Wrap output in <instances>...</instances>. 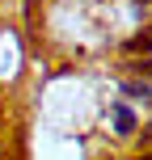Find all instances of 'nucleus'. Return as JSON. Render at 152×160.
<instances>
[{
    "mask_svg": "<svg viewBox=\"0 0 152 160\" xmlns=\"http://www.w3.org/2000/svg\"><path fill=\"white\" fill-rule=\"evenodd\" d=\"M106 131H110L114 139H131L139 131V114L131 101H110L106 105Z\"/></svg>",
    "mask_w": 152,
    "mask_h": 160,
    "instance_id": "nucleus-1",
    "label": "nucleus"
},
{
    "mask_svg": "<svg viewBox=\"0 0 152 160\" xmlns=\"http://www.w3.org/2000/svg\"><path fill=\"white\" fill-rule=\"evenodd\" d=\"M123 93H127L131 101L152 105V80H123Z\"/></svg>",
    "mask_w": 152,
    "mask_h": 160,
    "instance_id": "nucleus-2",
    "label": "nucleus"
}]
</instances>
